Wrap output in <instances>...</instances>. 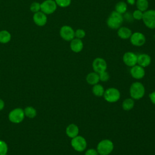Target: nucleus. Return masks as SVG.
Segmentation results:
<instances>
[{
	"instance_id": "nucleus-18",
	"label": "nucleus",
	"mask_w": 155,
	"mask_h": 155,
	"mask_svg": "<svg viewBox=\"0 0 155 155\" xmlns=\"http://www.w3.org/2000/svg\"><path fill=\"white\" fill-rule=\"evenodd\" d=\"M79 130L78 125L74 124H71L68 125L65 129V133L70 138H73L77 136L79 134Z\"/></svg>"
},
{
	"instance_id": "nucleus-27",
	"label": "nucleus",
	"mask_w": 155,
	"mask_h": 155,
	"mask_svg": "<svg viewBox=\"0 0 155 155\" xmlns=\"http://www.w3.org/2000/svg\"><path fill=\"white\" fill-rule=\"evenodd\" d=\"M54 1L58 6L62 8L67 7L71 3V0H54Z\"/></svg>"
},
{
	"instance_id": "nucleus-9",
	"label": "nucleus",
	"mask_w": 155,
	"mask_h": 155,
	"mask_svg": "<svg viewBox=\"0 0 155 155\" xmlns=\"http://www.w3.org/2000/svg\"><path fill=\"white\" fill-rule=\"evenodd\" d=\"M57 7L54 0H45L41 4V11L46 15H51L56 10Z\"/></svg>"
},
{
	"instance_id": "nucleus-19",
	"label": "nucleus",
	"mask_w": 155,
	"mask_h": 155,
	"mask_svg": "<svg viewBox=\"0 0 155 155\" xmlns=\"http://www.w3.org/2000/svg\"><path fill=\"white\" fill-rule=\"evenodd\" d=\"M86 81L88 84L91 85L98 84L99 82V74L94 71L88 73L86 76Z\"/></svg>"
},
{
	"instance_id": "nucleus-17",
	"label": "nucleus",
	"mask_w": 155,
	"mask_h": 155,
	"mask_svg": "<svg viewBox=\"0 0 155 155\" xmlns=\"http://www.w3.org/2000/svg\"><path fill=\"white\" fill-rule=\"evenodd\" d=\"M117 36L120 39L126 40V39H130L132 34V31L128 27H120L117 29Z\"/></svg>"
},
{
	"instance_id": "nucleus-3",
	"label": "nucleus",
	"mask_w": 155,
	"mask_h": 155,
	"mask_svg": "<svg viewBox=\"0 0 155 155\" xmlns=\"http://www.w3.org/2000/svg\"><path fill=\"white\" fill-rule=\"evenodd\" d=\"M114 149V144L111 140L105 139L100 141L97 145L96 150L99 155H108Z\"/></svg>"
},
{
	"instance_id": "nucleus-5",
	"label": "nucleus",
	"mask_w": 155,
	"mask_h": 155,
	"mask_svg": "<svg viewBox=\"0 0 155 155\" xmlns=\"http://www.w3.org/2000/svg\"><path fill=\"white\" fill-rule=\"evenodd\" d=\"M103 96L107 102L114 103L119 101L120 97V93L118 89L111 87L105 90Z\"/></svg>"
},
{
	"instance_id": "nucleus-23",
	"label": "nucleus",
	"mask_w": 155,
	"mask_h": 155,
	"mask_svg": "<svg viewBox=\"0 0 155 155\" xmlns=\"http://www.w3.org/2000/svg\"><path fill=\"white\" fill-rule=\"evenodd\" d=\"M135 4L137 9L143 12L147 11L149 7V2L148 0H136Z\"/></svg>"
},
{
	"instance_id": "nucleus-30",
	"label": "nucleus",
	"mask_w": 155,
	"mask_h": 155,
	"mask_svg": "<svg viewBox=\"0 0 155 155\" xmlns=\"http://www.w3.org/2000/svg\"><path fill=\"white\" fill-rule=\"evenodd\" d=\"M85 35H86V32L84 29L78 28L74 31V36L76 38L82 39L84 38H85Z\"/></svg>"
},
{
	"instance_id": "nucleus-6",
	"label": "nucleus",
	"mask_w": 155,
	"mask_h": 155,
	"mask_svg": "<svg viewBox=\"0 0 155 155\" xmlns=\"http://www.w3.org/2000/svg\"><path fill=\"white\" fill-rule=\"evenodd\" d=\"M8 117L11 122L19 124L23 121L25 117L24 110L21 108H14L8 113Z\"/></svg>"
},
{
	"instance_id": "nucleus-32",
	"label": "nucleus",
	"mask_w": 155,
	"mask_h": 155,
	"mask_svg": "<svg viewBox=\"0 0 155 155\" xmlns=\"http://www.w3.org/2000/svg\"><path fill=\"white\" fill-rule=\"evenodd\" d=\"M85 155H99V154L96 150L94 148H90L85 151Z\"/></svg>"
},
{
	"instance_id": "nucleus-22",
	"label": "nucleus",
	"mask_w": 155,
	"mask_h": 155,
	"mask_svg": "<svg viewBox=\"0 0 155 155\" xmlns=\"http://www.w3.org/2000/svg\"><path fill=\"white\" fill-rule=\"evenodd\" d=\"M92 92L94 96L97 97H101V96H103L104 94L105 89L102 85L99 84H97L93 85Z\"/></svg>"
},
{
	"instance_id": "nucleus-31",
	"label": "nucleus",
	"mask_w": 155,
	"mask_h": 155,
	"mask_svg": "<svg viewBox=\"0 0 155 155\" xmlns=\"http://www.w3.org/2000/svg\"><path fill=\"white\" fill-rule=\"evenodd\" d=\"M99 81L102 82H107L110 78V74L107 71H104L99 73Z\"/></svg>"
},
{
	"instance_id": "nucleus-36",
	"label": "nucleus",
	"mask_w": 155,
	"mask_h": 155,
	"mask_svg": "<svg viewBox=\"0 0 155 155\" xmlns=\"http://www.w3.org/2000/svg\"><path fill=\"white\" fill-rule=\"evenodd\" d=\"M127 4L133 5L136 4V0H127Z\"/></svg>"
},
{
	"instance_id": "nucleus-1",
	"label": "nucleus",
	"mask_w": 155,
	"mask_h": 155,
	"mask_svg": "<svg viewBox=\"0 0 155 155\" xmlns=\"http://www.w3.org/2000/svg\"><path fill=\"white\" fill-rule=\"evenodd\" d=\"M124 22L123 15H121L117 12L113 11L107 19V26L113 30H117L121 27Z\"/></svg>"
},
{
	"instance_id": "nucleus-13",
	"label": "nucleus",
	"mask_w": 155,
	"mask_h": 155,
	"mask_svg": "<svg viewBox=\"0 0 155 155\" xmlns=\"http://www.w3.org/2000/svg\"><path fill=\"white\" fill-rule=\"evenodd\" d=\"M33 20L36 25L42 27L45 25L47 22V16L46 14L41 11H39L34 13Z\"/></svg>"
},
{
	"instance_id": "nucleus-21",
	"label": "nucleus",
	"mask_w": 155,
	"mask_h": 155,
	"mask_svg": "<svg viewBox=\"0 0 155 155\" xmlns=\"http://www.w3.org/2000/svg\"><path fill=\"white\" fill-rule=\"evenodd\" d=\"M11 34L9 31L5 30L0 31V43L7 44L11 40Z\"/></svg>"
},
{
	"instance_id": "nucleus-33",
	"label": "nucleus",
	"mask_w": 155,
	"mask_h": 155,
	"mask_svg": "<svg viewBox=\"0 0 155 155\" xmlns=\"http://www.w3.org/2000/svg\"><path fill=\"white\" fill-rule=\"evenodd\" d=\"M123 17H124V20L125 19L127 21H133V18L132 16V14H131L130 13H125L123 15Z\"/></svg>"
},
{
	"instance_id": "nucleus-28",
	"label": "nucleus",
	"mask_w": 155,
	"mask_h": 155,
	"mask_svg": "<svg viewBox=\"0 0 155 155\" xmlns=\"http://www.w3.org/2000/svg\"><path fill=\"white\" fill-rule=\"evenodd\" d=\"M30 9L33 13H36L41 11V4L38 2H33L30 6Z\"/></svg>"
},
{
	"instance_id": "nucleus-35",
	"label": "nucleus",
	"mask_w": 155,
	"mask_h": 155,
	"mask_svg": "<svg viewBox=\"0 0 155 155\" xmlns=\"http://www.w3.org/2000/svg\"><path fill=\"white\" fill-rule=\"evenodd\" d=\"M5 107V103L4 101L1 99H0V111L2 110Z\"/></svg>"
},
{
	"instance_id": "nucleus-34",
	"label": "nucleus",
	"mask_w": 155,
	"mask_h": 155,
	"mask_svg": "<svg viewBox=\"0 0 155 155\" xmlns=\"http://www.w3.org/2000/svg\"><path fill=\"white\" fill-rule=\"evenodd\" d=\"M149 97L151 101V102L155 105V91L151 92V93H150L149 94Z\"/></svg>"
},
{
	"instance_id": "nucleus-26",
	"label": "nucleus",
	"mask_w": 155,
	"mask_h": 155,
	"mask_svg": "<svg viewBox=\"0 0 155 155\" xmlns=\"http://www.w3.org/2000/svg\"><path fill=\"white\" fill-rule=\"evenodd\" d=\"M8 152V145L7 143L0 140V155H7Z\"/></svg>"
},
{
	"instance_id": "nucleus-14",
	"label": "nucleus",
	"mask_w": 155,
	"mask_h": 155,
	"mask_svg": "<svg viewBox=\"0 0 155 155\" xmlns=\"http://www.w3.org/2000/svg\"><path fill=\"white\" fill-rule=\"evenodd\" d=\"M130 74L136 79H140L143 78L145 74L144 68L136 64L134 66L131 67Z\"/></svg>"
},
{
	"instance_id": "nucleus-7",
	"label": "nucleus",
	"mask_w": 155,
	"mask_h": 155,
	"mask_svg": "<svg viewBox=\"0 0 155 155\" xmlns=\"http://www.w3.org/2000/svg\"><path fill=\"white\" fill-rule=\"evenodd\" d=\"M71 145L73 148L78 152H82L87 148V141L82 136H77L71 139Z\"/></svg>"
},
{
	"instance_id": "nucleus-12",
	"label": "nucleus",
	"mask_w": 155,
	"mask_h": 155,
	"mask_svg": "<svg viewBox=\"0 0 155 155\" xmlns=\"http://www.w3.org/2000/svg\"><path fill=\"white\" fill-rule=\"evenodd\" d=\"M122 60L127 66L132 67L137 64V55L132 51H127L124 54Z\"/></svg>"
},
{
	"instance_id": "nucleus-10",
	"label": "nucleus",
	"mask_w": 155,
	"mask_h": 155,
	"mask_svg": "<svg viewBox=\"0 0 155 155\" xmlns=\"http://www.w3.org/2000/svg\"><path fill=\"white\" fill-rule=\"evenodd\" d=\"M130 41L131 44L136 47H141L146 42V38L143 33L139 31L132 33Z\"/></svg>"
},
{
	"instance_id": "nucleus-8",
	"label": "nucleus",
	"mask_w": 155,
	"mask_h": 155,
	"mask_svg": "<svg viewBox=\"0 0 155 155\" xmlns=\"http://www.w3.org/2000/svg\"><path fill=\"white\" fill-rule=\"evenodd\" d=\"M74 30L69 25H63L61 27L59 30L60 36L62 39L66 41H71L75 38Z\"/></svg>"
},
{
	"instance_id": "nucleus-4",
	"label": "nucleus",
	"mask_w": 155,
	"mask_h": 155,
	"mask_svg": "<svg viewBox=\"0 0 155 155\" xmlns=\"http://www.w3.org/2000/svg\"><path fill=\"white\" fill-rule=\"evenodd\" d=\"M142 21L144 25L150 29L155 28V10H147L143 12Z\"/></svg>"
},
{
	"instance_id": "nucleus-29",
	"label": "nucleus",
	"mask_w": 155,
	"mask_h": 155,
	"mask_svg": "<svg viewBox=\"0 0 155 155\" xmlns=\"http://www.w3.org/2000/svg\"><path fill=\"white\" fill-rule=\"evenodd\" d=\"M143 12L138 10V9L135 10L132 13V16H133V19H135V20H137V21L142 20V17H143Z\"/></svg>"
},
{
	"instance_id": "nucleus-11",
	"label": "nucleus",
	"mask_w": 155,
	"mask_h": 155,
	"mask_svg": "<svg viewBox=\"0 0 155 155\" xmlns=\"http://www.w3.org/2000/svg\"><path fill=\"white\" fill-rule=\"evenodd\" d=\"M92 67L94 72L100 73L106 71L107 68V64L105 60L102 58H95L92 62Z\"/></svg>"
},
{
	"instance_id": "nucleus-20",
	"label": "nucleus",
	"mask_w": 155,
	"mask_h": 155,
	"mask_svg": "<svg viewBox=\"0 0 155 155\" xmlns=\"http://www.w3.org/2000/svg\"><path fill=\"white\" fill-rule=\"evenodd\" d=\"M127 8H128L127 4L124 1H119L117 2L114 7L115 11L121 15H124L127 12Z\"/></svg>"
},
{
	"instance_id": "nucleus-25",
	"label": "nucleus",
	"mask_w": 155,
	"mask_h": 155,
	"mask_svg": "<svg viewBox=\"0 0 155 155\" xmlns=\"http://www.w3.org/2000/svg\"><path fill=\"white\" fill-rule=\"evenodd\" d=\"M24 111L25 116H27V117L30 119H33L35 117L37 114V111L36 109L34 107L31 106L25 107L24 110Z\"/></svg>"
},
{
	"instance_id": "nucleus-24",
	"label": "nucleus",
	"mask_w": 155,
	"mask_h": 155,
	"mask_svg": "<svg viewBox=\"0 0 155 155\" xmlns=\"http://www.w3.org/2000/svg\"><path fill=\"white\" fill-rule=\"evenodd\" d=\"M134 106V99L131 98H127L125 99L122 104V108L125 110V111H130L131 109H133V108Z\"/></svg>"
},
{
	"instance_id": "nucleus-2",
	"label": "nucleus",
	"mask_w": 155,
	"mask_h": 155,
	"mask_svg": "<svg viewBox=\"0 0 155 155\" xmlns=\"http://www.w3.org/2000/svg\"><path fill=\"white\" fill-rule=\"evenodd\" d=\"M145 93V87L141 82H135L131 85L130 88V94L132 99L139 100L143 97Z\"/></svg>"
},
{
	"instance_id": "nucleus-16",
	"label": "nucleus",
	"mask_w": 155,
	"mask_h": 155,
	"mask_svg": "<svg viewBox=\"0 0 155 155\" xmlns=\"http://www.w3.org/2000/svg\"><path fill=\"white\" fill-rule=\"evenodd\" d=\"M151 62V58L150 55L146 53H142L137 55V64L145 68L150 65Z\"/></svg>"
},
{
	"instance_id": "nucleus-15",
	"label": "nucleus",
	"mask_w": 155,
	"mask_h": 155,
	"mask_svg": "<svg viewBox=\"0 0 155 155\" xmlns=\"http://www.w3.org/2000/svg\"><path fill=\"white\" fill-rule=\"evenodd\" d=\"M70 48L72 51L78 53L81 52L84 48V43L82 39L74 38L70 41Z\"/></svg>"
}]
</instances>
